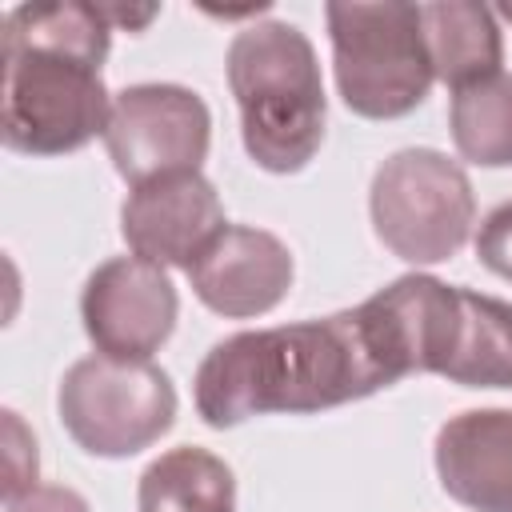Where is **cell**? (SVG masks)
Here are the masks:
<instances>
[{
    "instance_id": "cell-19",
    "label": "cell",
    "mask_w": 512,
    "mask_h": 512,
    "mask_svg": "<svg viewBox=\"0 0 512 512\" xmlns=\"http://www.w3.org/2000/svg\"><path fill=\"white\" fill-rule=\"evenodd\" d=\"M100 12H104V20L112 24V32L116 28H128V32H144L156 16H160V8L156 4H144V8H124V4H100Z\"/></svg>"
},
{
    "instance_id": "cell-8",
    "label": "cell",
    "mask_w": 512,
    "mask_h": 512,
    "mask_svg": "<svg viewBox=\"0 0 512 512\" xmlns=\"http://www.w3.org/2000/svg\"><path fill=\"white\" fill-rule=\"evenodd\" d=\"M180 296L160 264L140 256L104 260L80 292V320L96 352L116 360H148L176 328Z\"/></svg>"
},
{
    "instance_id": "cell-17",
    "label": "cell",
    "mask_w": 512,
    "mask_h": 512,
    "mask_svg": "<svg viewBox=\"0 0 512 512\" xmlns=\"http://www.w3.org/2000/svg\"><path fill=\"white\" fill-rule=\"evenodd\" d=\"M476 256L488 272L512 280V200L496 204L484 216V224L476 232Z\"/></svg>"
},
{
    "instance_id": "cell-9",
    "label": "cell",
    "mask_w": 512,
    "mask_h": 512,
    "mask_svg": "<svg viewBox=\"0 0 512 512\" xmlns=\"http://www.w3.org/2000/svg\"><path fill=\"white\" fill-rule=\"evenodd\" d=\"M224 228V204L204 172H172L136 184L120 208L124 244L132 256L160 268H192Z\"/></svg>"
},
{
    "instance_id": "cell-7",
    "label": "cell",
    "mask_w": 512,
    "mask_h": 512,
    "mask_svg": "<svg viewBox=\"0 0 512 512\" xmlns=\"http://www.w3.org/2000/svg\"><path fill=\"white\" fill-rule=\"evenodd\" d=\"M212 144V112L184 84H132L112 96L104 148L136 188L172 172H200Z\"/></svg>"
},
{
    "instance_id": "cell-15",
    "label": "cell",
    "mask_w": 512,
    "mask_h": 512,
    "mask_svg": "<svg viewBox=\"0 0 512 512\" xmlns=\"http://www.w3.org/2000/svg\"><path fill=\"white\" fill-rule=\"evenodd\" d=\"M448 128L456 152L480 168L512 164V76L496 72L452 92Z\"/></svg>"
},
{
    "instance_id": "cell-1",
    "label": "cell",
    "mask_w": 512,
    "mask_h": 512,
    "mask_svg": "<svg viewBox=\"0 0 512 512\" xmlns=\"http://www.w3.org/2000/svg\"><path fill=\"white\" fill-rule=\"evenodd\" d=\"M396 380V368L356 304L324 320L224 336L204 352L192 380V400L204 424L236 428L268 412L308 416L340 408Z\"/></svg>"
},
{
    "instance_id": "cell-3",
    "label": "cell",
    "mask_w": 512,
    "mask_h": 512,
    "mask_svg": "<svg viewBox=\"0 0 512 512\" xmlns=\"http://www.w3.org/2000/svg\"><path fill=\"white\" fill-rule=\"evenodd\" d=\"M228 88L252 164L288 176L324 144L328 96L312 40L288 20L248 24L228 44Z\"/></svg>"
},
{
    "instance_id": "cell-5",
    "label": "cell",
    "mask_w": 512,
    "mask_h": 512,
    "mask_svg": "<svg viewBox=\"0 0 512 512\" xmlns=\"http://www.w3.org/2000/svg\"><path fill=\"white\" fill-rule=\"evenodd\" d=\"M368 212L380 244L408 264L452 260L476 224L468 172L436 148L392 152L368 188Z\"/></svg>"
},
{
    "instance_id": "cell-6",
    "label": "cell",
    "mask_w": 512,
    "mask_h": 512,
    "mask_svg": "<svg viewBox=\"0 0 512 512\" xmlns=\"http://www.w3.org/2000/svg\"><path fill=\"white\" fill-rule=\"evenodd\" d=\"M64 432L104 460H124L156 444L176 424L172 376L152 360L84 356L76 360L56 392Z\"/></svg>"
},
{
    "instance_id": "cell-12",
    "label": "cell",
    "mask_w": 512,
    "mask_h": 512,
    "mask_svg": "<svg viewBox=\"0 0 512 512\" xmlns=\"http://www.w3.org/2000/svg\"><path fill=\"white\" fill-rule=\"evenodd\" d=\"M420 32H424V48L436 80H444L452 92L504 72L500 68L504 40H500L496 12L488 4H476V0L420 4Z\"/></svg>"
},
{
    "instance_id": "cell-20",
    "label": "cell",
    "mask_w": 512,
    "mask_h": 512,
    "mask_svg": "<svg viewBox=\"0 0 512 512\" xmlns=\"http://www.w3.org/2000/svg\"><path fill=\"white\" fill-rule=\"evenodd\" d=\"M492 12H496L500 20H508V24H512V4H500V8H492Z\"/></svg>"
},
{
    "instance_id": "cell-4",
    "label": "cell",
    "mask_w": 512,
    "mask_h": 512,
    "mask_svg": "<svg viewBox=\"0 0 512 512\" xmlns=\"http://www.w3.org/2000/svg\"><path fill=\"white\" fill-rule=\"evenodd\" d=\"M336 92L364 120H400L424 104L436 72L420 32V4H328Z\"/></svg>"
},
{
    "instance_id": "cell-10",
    "label": "cell",
    "mask_w": 512,
    "mask_h": 512,
    "mask_svg": "<svg viewBox=\"0 0 512 512\" xmlns=\"http://www.w3.org/2000/svg\"><path fill=\"white\" fill-rule=\"evenodd\" d=\"M292 252L280 236L228 224L188 268V284L204 308L228 320L272 312L292 288Z\"/></svg>"
},
{
    "instance_id": "cell-11",
    "label": "cell",
    "mask_w": 512,
    "mask_h": 512,
    "mask_svg": "<svg viewBox=\"0 0 512 512\" xmlns=\"http://www.w3.org/2000/svg\"><path fill=\"white\" fill-rule=\"evenodd\" d=\"M436 476L472 512H512V408H468L436 432Z\"/></svg>"
},
{
    "instance_id": "cell-14",
    "label": "cell",
    "mask_w": 512,
    "mask_h": 512,
    "mask_svg": "<svg viewBox=\"0 0 512 512\" xmlns=\"http://www.w3.org/2000/svg\"><path fill=\"white\" fill-rule=\"evenodd\" d=\"M464 388H512V304L460 288V324L444 372Z\"/></svg>"
},
{
    "instance_id": "cell-13",
    "label": "cell",
    "mask_w": 512,
    "mask_h": 512,
    "mask_svg": "<svg viewBox=\"0 0 512 512\" xmlns=\"http://www.w3.org/2000/svg\"><path fill=\"white\" fill-rule=\"evenodd\" d=\"M140 512H236L232 468L196 444L168 448L156 456L136 484Z\"/></svg>"
},
{
    "instance_id": "cell-2",
    "label": "cell",
    "mask_w": 512,
    "mask_h": 512,
    "mask_svg": "<svg viewBox=\"0 0 512 512\" xmlns=\"http://www.w3.org/2000/svg\"><path fill=\"white\" fill-rule=\"evenodd\" d=\"M112 24L100 4H16L4 16L0 136L20 156H64L104 136L112 96L100 64Z\"/></svg>"
},
{
    "instance_id": "cell-16",
    "label": "cell",
    "mask_w": 512,
    "mask_h": 512,
    "mask_svg": "<svg viewBox=\"0 0 512 512\" xmlns=\"http://www.w3.org/2000/svg\"><path fill=\"white\" fill-rule=\"evenodd\" d=\"M4 444H8V460H4V500L36 488V468H40V456H36V440L32 432L24 428V420L8 408L4 412Z\"/></svg>"
},
{
    "instance_id": "cell-18",
    "label": "cell",
    "mask_w": 512,
    "mask_h": 512,
    "mask_svg": "<svg viewBox=\"0 0 512 512\" xmlns=\"http://www.w3.org/2000/svg\"><path fill=\"white\" fill-rule=\"evenodd\" d=\"M4 512H92L88 500L76 488L64 484H36L12 500H4Z\"/></svg>"
}]
</instances>
